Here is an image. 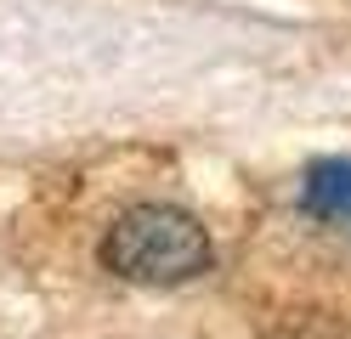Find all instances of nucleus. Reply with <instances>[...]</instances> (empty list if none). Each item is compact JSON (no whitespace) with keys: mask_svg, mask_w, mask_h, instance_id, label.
Listing matches in <instances>:
<instances>
[{"mask_svg":"<svg viewBox=\"0 0 351 339\" xmlns=\"http://www.w3.org/2000/svg\"><path fill=\"white\" fill-rule=\"evenodd\" d=\"M102 260L125 283L170 288V283H187L210 266V232L187 210H176V203H142V210H125L108 226Z\"/></svg>","mask_w":351,"mask_h":339,"instance_id":"1","label":"nucleus"},{"mask_svg":"<svg viewBox=\"0 0 351 339\" xmlns=\"http://www.w3.org/2000/svg\"><path fill=\"white\" fill-rule=\"evenodd\" d=\"M300 210L312 215V221H323V226L351 232V153L323 158V164L306 170V181H300Z\"/></svg>","mask_w":351,"mask_h":339,"instance_id":"2","label":"nucleus"}]
</instances>
